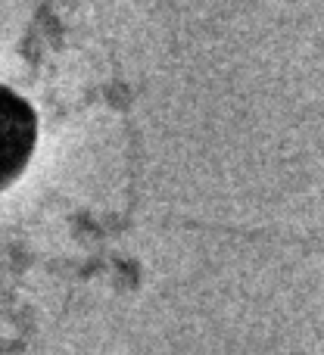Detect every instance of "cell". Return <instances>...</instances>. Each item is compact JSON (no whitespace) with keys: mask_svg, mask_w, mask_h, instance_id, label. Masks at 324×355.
<instances>
[{"mask_svg":"<svg viewBox=\"0 0 324 355\" xmlns=\"http://www.w3.org/2000/svg\"><path fill=\"white\" fill-rule=\"evenodd\" d=\"M37 141L35 110L16 91L0 85V190L10 187L28 166Z\"/></svg>","mask_w":324,"mask_h":355,"instance_id":"obj_1","label":"cell"}]
</instances>
